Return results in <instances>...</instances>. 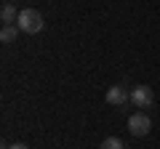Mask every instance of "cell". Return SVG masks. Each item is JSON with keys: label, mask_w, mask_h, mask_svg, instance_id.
<instances>
[{"label": "cell", "mask_w": 160, "mask_h": 149, "mask_svg": "<svg viewBox=\"0 0 160 149\" xmlns=\"http://www.w3.org/2000/svg\"><path fill=\"white\" fill-rule=\"evenodd\" d=\"M0 19H3V24H13V22H19L16 6H11V3H3V8H0Z\"/></svg>", "instance_id": "5"}, {"label": "cell", "mask_w": 160, "mask_h": 149, "mask_svg": "<svg viewBox=\"0 0 160 149\" xmlns=\"http://www.w3.org/2000/svg\"><path fill=\"white\" fill-rule=\"evenodd\" d=\"M11 149H29L27 144H11Z\"/></svg>", "instance_id": "8"}, {"label": "cell", "mask_w": 160, "mask_h": 149, "mask_svg": "<svg viewBox=\"0 0 160 149\" xmlns=\"http://www.w3.org/2000/svg\"><path fill=\"white\" fill-rule=\"evenodd\" d=\"M104 99H107V104H112V107H126V101H131V93L123 85H112Z\"/></svg>", "instance_id": "4"}, {"label": "cell", "mask_w": 160, "mask_h": 149, "mask_svg": "<svg viewBox=\"0 0 160 149\" xmlns=\"http://www.w3.org/2000/svg\"><path fill=\"white\" fill-rule=\"evenodd\" d=\"M131 104H133V107H142V112H144L147 107H152V104H155L152 88H149V85H136V88L131 91Z\"/></svg>", "instance_id": "2"}, {"label": "cell", "mask_w": 160, "mask_h": 149, "mask_svg": "<svg viewBox=\"0 0 160 149\" xmlns=\"http://www.w3.org/2000/svg\"><path fill=\"white\" fill-rule=\"evenodd\" d=\"M19 32H22V29L13 27V24H3V29H0V40H3V43H13L19 37Z\"/></svg>", "instance_id": "6"}, {"label": "cell", "mask_w": 160, "mask_h": 149, "mask_svg": "<svg viewBox=\"0 0 160 149\" xmlns=\"http://www.w3.org/2000/svg\"><path fill=\"white\" fill-rule=\"evenodd\" d=\"M128 131H131L133 136H147V133L152 131V120H149L144 112H136V115L128 117Z\"/></svg>", "instance_id": "3"}, {"label": "cell", "mask_w": 160, "mask_h": 149, "mask_svg": "<svg viewBox=\"0 0 160 149\" xmlns=\"http://www.w3.org/2000/svg\"><path fill=\"white\" fill-rule=\"evenodd\" d=\"M43 13L38 11V8H24V11H19V22H16V27L22 29V32H27V35H38L40 29H43Z\"/></svg>", "instance_id": "1"}, {"label": "cell", "mask_w": 160, "mask_h": 149, "mask_svg": "<svg viewBox=\"0 0 160 149\" xmlns=\"http://www.w3.org/2000/svg\"><path fill=\"white\" fill-rule=\"evenodd\" d=\"M99 149H126V147H123V141H120L118 136H109V138H104V141H102V147H99Z\"/></svg>", "instance_id": "7"}]
</instances>
